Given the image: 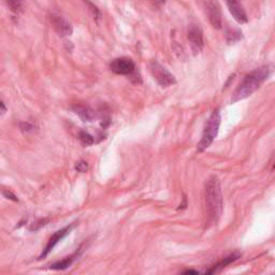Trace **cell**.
I'll use <instances>...</instances> for the list:
<instances>
[{
	"instance_id": "cell-1",
	"label": "cell",
	"mask_w": 275,
	"mask_h": 275,
	"mask_svg": "<svg viewBox=\"0 0 275 275\" xmlns=\"http://www.w3.org/2000/svg\"><path fill=\"white\" fill-rule=\"evenodd\" d=\"M273 71V68L270 65L263 66L258 69H255L254 71L250 72L244 76L243 81L239 84V86L235 90V93L232 94L231 97V103H237L241 100L246 99L262 87L263 84L269 79Z\"/></svg>"
},
{
	"instance_id": "cell-2",
	"label": "cell",
	"mask_w": 275,
	"mask_h": 275,
	"mask_svg": "<svg viewBox=\"0 0 275 275\" xmlns=\"http://www.w3.org/2000/svg\"><path fill=\"white\" fill-rule=\"evenodd\" d=\"M206 212L209 224L216 223L223 212L221 183L216 176H211L206 184Z\"/></svg>"
},
{
	"instance_id": "cell-3",
	"label": "cell",
	"mask_w": 275,
	"mask_h": 275,
	"mask_svg": "<svg viewBox=\"0 0 275 275\" xmlns=\"http://www.w3.org/2000/svg\"><path fill=\"white\" fill-rule=\"evenodd\" d=\"M221 123H222L221 111L220 109H216L213 111L212 114H211L206 127H204L201 140L199 141L198 145H197V152L198 153L204 152L208 147H210L211 144L213 143V141L218 135V131H220Z\"/></svg>"
},
{
	"instance_id": "cell-4",
	"label": "cell",
	"mask_w": 275,
	"mask_h": 275,
	"mask_svg": "<svg viewBox=\"0 0 275 275\" xmlns=\"http://www.w3.org/2000/svg\"><path fill=\"white\" fill-rule=\"evenodd\" d=\"M150 71L153 75V77L156 82L159 84L160 86L163 87H169L172 86L176 83L175 76L169 71L168 69H166L163 65H160V63L156 60H153L150 62L149 65Z\"/></svg>"
},
{
	"instance_id": "cell-5",
	"label": "cell",
	"mask_w": 275,
	"mask_h": 275,
	"mask_svg": "<svg viewBox=\"0 0 275 275\" xmlns=\"http://www.w3.org/2000/svg\"><path fill=\"white\" fill-rule=\"evenodd\" d=\"M187 38L190 43V46H192L194 55L200 54L204 47V41H203V32L198 24L192 23L189 25L188 31H187Z\"/></svg>"
},
{
	"instance_id": "cell-6",
	"label": "cell",
	"mask_w": 275,
	"mask_h": 275,
	"mask_svg": "<svg viewBox=\"0 0 275 275\" xmlns=\"http://www.w3.org/2000/svg\"><path fill=\"white\" fill-rule=\"evenodd\" d=\"M50 20L54 27V29L57 31L60 37L71 36L73 28L71 23H70L65 16L57 12H53L50 15Z\"/></svg>"
},
{
	"instance_id": "cell-7",
	"label": "cell",
	"mask_w": 275,
	"mask_h": 275,
	"mask_svg": "<svg viewBox=\"0 0 275 275\" xmlns=\"http://www.w3.org/2000/svg\"><path fill=\"white\" fill-rule=\"evenodd\" d=\"M110 69L119 75H129L135 72L136 63L129 57H118L110 63Z\"/></svg>"
},
{
	"instance_id": "cell-8",
	"label": "cell",
	"mask_w": 275,
	"mask_h": 275,
	"mask_svg": "<svg viewBox=\"0 0 275 275\" xmlns=\"http://www.w3.org/2000/svg\"><path fill=\"white\" fill-rule=\"evenodd\" d=\"M74 226H75V223H72V224L66 226V227H63L62 229L56 231L55 234L50 238V240H48V242H47V244L45 246V249H44L43 252H42V254L40 255L39 259L45 258L48 255V254H50L53 251V249L55 248V246L59 243V241H61V240L63 238H65L67 235L70 234V231H71L74 228Z\"/></svg>"
},
{
	"instance_id": "cell-9",
	"label": "cell",
	"mask_w": 275,
	"mask_h": 275,
	"mask_svg": "<svg viewBox=\"0 0 275 275\" xmlns=\"http://www.w3.org/2000/svg\"><path fill=\"white\" fill-rule=\"evenodd\" d=\"M206 5V10L208 13V16L210 19V23L215 29H221L223 26V20H222V11L221 6L216 1H207L204 3Z\"/></svg>"
},
{
	"instance_id": "cell-10",
	"label": "cell",
	"mask_w": 275,
	"mask_h": 275,
	"mask_svg": "<svg viewBox=\"0 0 275 275\" xmlns=\"http://www.w3.org/2000/svg\"><path fill=\"white\" fill-rule=\"evenodd\" d=\"M226 4H227L230 13L232 14V16H234V18L237 20L239 24L242 25V24H246L249 22L248 14H246L244 6L241 2L232 0V1L226 2Z\"/></svg>"
},
{
	"instance_id": "cell-11",
	"label": "cell",
	"mask_w": 275,
	"mask_h": 275,
	"mask_svg": "<svg viewBox=\"0 0 275 275\" xmlns=\"http://www.w3.org/2000/svg\"><path fill=\"white\" fill-rule=\"evenodd\" d=\"M239 258H240V254L239 253H232L231 255L223 258L221 260V262H218L216 265H214L212 268H211V269L208 270V272L206 274H204V275H215L216 273L222 271L224 269V268H226L228 265H230L231 263L236 262V260L239 259Z\"/></svg>"
},
{
	"instance_id": "cell-12",
	"label": "cell",
	"mask_w": 275,
	"mask_h": 275,
	"mask_svg": "<svg viewBox=\"0 0 275 275\" xmlns=\"http://www.w3.org/2000/svg\"><path fill=\"white\" fill-rule=\"evenodd\" d=\"M73 111L83 119V122L94 121L95 112L88 105H75V107H73Z\"/></svg>"
},
{
	"instance_id": "cell-13",
	"label": "cell",
	"mask_w": 275,
	"mask_h": 275,
	"mask_svg": "<svg viewBox=\"0 0 275 275\" xmlns=\"http://www.w3.org/2000/svg\"><path fill=\"white\" fill-rule=\"evenodd\" d=\"M242 39V31L240 29H236V28H227L226 29V41H227L228 44H235Z\"/></svg>"
},
{
	"instance_id": "cell-14",
	"label": "cell",
	"mask_w": 275,
	"mask_h": 275,
	"mask_svg": "<svg viewBox=\"0 0 275 275\" xmlns=\"http://www.w3.org/2000/svg\"><path fill=\"white\" fill-rule=\"evenodd\" d=\"M77 256H79V254L75 253V254H73V255H70L66 258H63L62 260H60V262H57V263L51 265V269H53V270H65V269H67V268H69L70 266L72 265L75 257H77Z\"/></svg>"
},
{
	"instance_id": "cell-15",
	"label": "cell",
	"mask_w": 275,
	"mask_h": 275,
	"mask_svg": "<svg viewBox=\"0 0 275 275\" xmlns=\"http://www.w3.org/2000/svg\"><path fill=\"white\" fill-rule=\"evenodd\" d=\"M79 138L84 145H93L95 143L94 137L89 135L87 131H81L79 133Z\"/></svg>"
},
{
	"instance_id": "cell-16",
	"label": "cell",
	"mask_w": 275,
	"mask_h": 275,
	"mask_svg": "<svg viewBox=\"0 0 275 275\" xmlns=\"http://www.w3.org/2000/svg\"><path fill=\"white\" fill-rule=\"evenodd\" d=\"M6 3H8L9 8L14 13H19L23 10V2L20 1H8Z\"/></svg>"
},
{
	"instance_id": "cell-17",
	"label": "cell",
	"mask_w": 275,
	"mask_h": 275,
	"mask_svg": "<svg viewBox=\"0 0 275 275\" xmlns=\"http://www.w3.org/2000/svg\"><path fill=\"white\" fill-rule=\"evenodd\" d=\"M75 170L77 172H81V173H84V172H86L87 171V169H88V164L86 163L85 160H80V161H77V163L75 164Z\"/></svg>"
},
{
	"instance_id": "cell-18",
	"label": "cell",
	"mask_w": 275,
	"mask_h": 275,
	"mask_svg": "<svg viewBox=\"0 0 275 275\" xmlns=\"http://www.w3.org/2000/svg\"><path fill=\"white\" fill-rule=\"evenodd\" d=\"M2 195L5 197L6 199H10V200H13V201H15V202L18 201V199L16 198V196L14 195V194H12V193L10 192V190H3Z\"/></svg>"
},
{
	"instance_id": "cell-19",
	"label": "cell",
	"mask_w": 275,
	"mask_h": 275,
	"mask_svg": "<svg viewBox=\"0 0 275 275\" xmlns=\"http://www.w3.org/2000/svg\"><path fill=\"white\" fill-rule=\"evenodd\" d=\"M87 4L90 5L91 11H93V13H94V18H96V19L99 18L101 16V14H100V11L98 10L97 6L95 4H93V3H90V2H87Z\"/></svg>"
},
{
	"instance_id": "cell-20",
	"label": "cell",
	"mask_w": 275,
	"mask_h": 275,
	"mask_svg": "<svg viewBox=\"0 0 275 275\" xmlns=\"http://www.w3.org/2000/svg\"><path fill=\"white\" fill-rule=\"evenodd\" d=\"M180 275H200V273L195 269H187L185 271H183Z\"/></svg>"
},
{
	"instance_id": "cell-21",
	"label": "cell",
	"mask_w": 275,
	"mask_h": 275,
	"mask_svg": "<svg viewBox=\"0 0 275 275\" xmlns=\"http://www.w3.org/2000/svg\"><path fill=\"white\" fill-rule=\"evenodd\" d=\"M0 105H1V114L3 115L4 113H5V111H6V109H5V105H4V102H3V101H1V103H0Z\"/></svg>"
},
{
	"instance_id": "cell-22",
	"label": "cell",
	"mask_w": 275,
	"mask_h": 275,
	"mask_svg": "<svg viewBox=\"0 0 275 275\" xmlns=\"http://www.w3.org/2000/svg\"><path fill=\"white\" fill-rule=\"evenodd\" d=\"M273 169L275 170V161H274V165H273Z\"/></svg>"
}]
</instances>
